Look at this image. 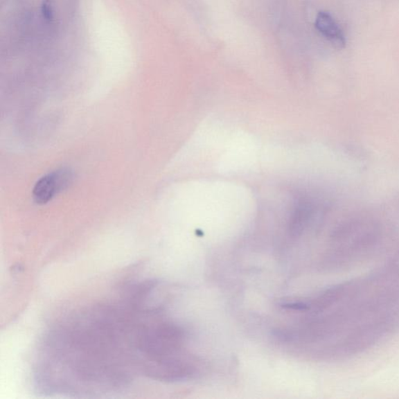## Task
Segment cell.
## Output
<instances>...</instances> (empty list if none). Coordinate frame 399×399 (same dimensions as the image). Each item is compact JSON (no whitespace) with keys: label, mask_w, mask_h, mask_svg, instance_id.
Instances as JSON below:
<instances>
[{"label":"cell","mask_w":399,"mask_h":399,"mask_svg":"<svg viewBox=\"0 0 399 399\" xmlns=\"http://www.w3.org/2000/svg\"><path fill=\"white\" fill-rule=\"evenodd\" d=\"M73 181V173L69 168L52 172L42 177L33 189L34 201L39 204H45L58 193L68 188Z\"/></svg>","instance_id":"obj_3"},{"label":"cell","mask_w":399,"mask_h":399,"mask_svg":"<svg viewBox=\"0 0 399 399\" xmlns=\"http://www.w3.org/2000/svg\"><path fill=\"white\" fill-rule=\"evenodd\" d=\"M141 304L134 332L139 374L159 382H175L192 375L195 360L185 351V334L177 324L166 319L159 307Z\"/></svg>","instance_id":"obj_2"},{"label":"cell","mask_w":399,"mask_h":399,"mask_svg":"<svg viewBox=\"0 0 399 399\" xmlns=\"http://www.w3.org/2000/svg\"><path fill=\"white\" fill-rule=\"evenodd\" d=\"M42 14L45 20L50 22L53 19V12L48 0H45L42 5Z\"/></svg>","instance_id":"obj_5"},{"label":"cell","mask_w":399,"mask_h":399,"mask_svg":"<svg viewBox=\"0 0 399 399\" xmlns=\"http://www.w3.org/2000/svg\"><path fill=\"white\" fill-rule=\"evenodd\" d=\"M134 313L126 301L75 312L44 335L33 384L46 396L95 397L130 388L137 370Z\"/></svg>","instance_id":"obj_1"},{"label":"cell","mask_w":399,"mask_h":399,"mask_svg":"<svg viewBox=\"0 0 399 399\" xmlns=\"http://www.w3.org/2000/svg\"><path fill=\"white\" fill-rule=\"evenodd\" d=\"M315 28L323 37L332 44L337 48H343L346 46V37L328 12H318L315 20Z\"/></svg>","instance_id":"obj_4"}]
</instances>
